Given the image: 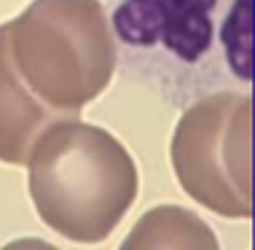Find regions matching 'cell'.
I'll return each instance as SVG.
<instances>
[{
  "mask_svg": "<svg viewBox=\"0 0 255 250\" xmlns=\"http://www.w3.org/2000/svg\"><path fill=\"white\" fill-rule=\"evenodd\" d=\"M127 78L172 105L253 83V0H110Z\"/></svg>",
  "mask_w": 255,
  "mask_h": 250,
  "instance_id": "6da1fadb",
  "label": "cell"
},
{
  "mask_svg": "<svg viewBox=\"0 0 255 250\" xmlns=\"http://www.w3.org/2000/svg\"><path fill=\"white\" fill-rule=\"evenodd\" d=\"M27 172L40 221L78 245L108 240L140 189L129 151L108 129L81 119L46 129L30 151Z\"/></svg>",
  "mask_w": 255,
  "mask_h": 250,
  "instance_id": "7a4b0ae2",
  "label": "cell"
},
{
  "mask_svg": "<svg viewBox=\"0 0 255 250\" xmlns=\"http://www.w3.org/2000/svg\"><path fill=\"white\" fill-rule=\"evenodd\" d=\"M8 48L30 92L65 113L97 100L119 65L102 0H32L8 22Z\"/></svg>",
  "mask_w": 255,
  "mask_h": 250,
  "instance_id": "3957f363",
  "label": "cell"
},
{
  "mask_svg": "<svg viewBox=\"0 0 255 250\" xmlns=\"http://www.w3.org/2000/svg\"><path fill=\"white\" fill-rule=\"evenodd\" d=\"M250 92H212L188 102L172 132L169 159L191 199L220 218L253 215Z\"/></svg>",
  "mask_w": 255,
  "mask_h": 250,
  "instance_id": "277c9868",
  "label": "cell"
},
{
  "mask_svg": "<svg viewBox=\"0 0 255 250\" xmlns=\"http://www.w3.org/2000/svg\"><path fill=\"white\" fill-rule=\"evenodd\" d=\"M81 113L51 108L16 73L8 48V24H0V162L27 164L35 140L49 127Z\"/></svg>",
  "mask_w": 255,
  "mask_h": 250,
  "instance_id": "5b68a950",
  "label": "cell"
},
{
  "mask_svg": "<svg viewBox=\"0 0 255 250\" xmlns=\"http://www.w3.org/2000/svg\"><path fill=\"white\" fill-rule=\"evenodd\" d=\"M121 248H199L215 250L218 240L212 229L199 221L191 210L183 207H156L140 218L129 237L121 242Z\"/></svg>",
  "mask_w": 255,
  "mask_h": 250,
  "instance_id": "8992f818",
  "label": "cell"
}]
</instances>
